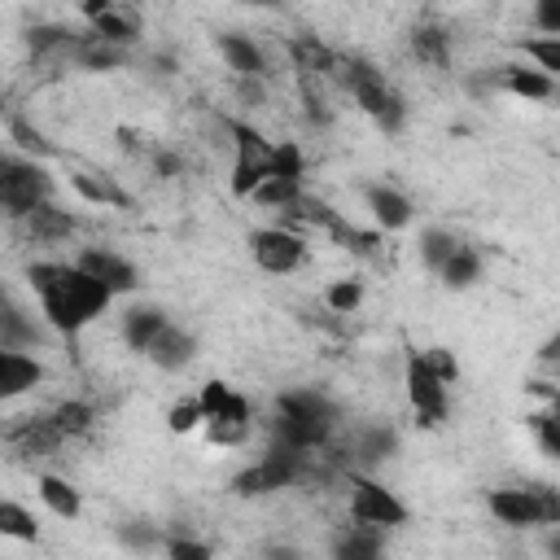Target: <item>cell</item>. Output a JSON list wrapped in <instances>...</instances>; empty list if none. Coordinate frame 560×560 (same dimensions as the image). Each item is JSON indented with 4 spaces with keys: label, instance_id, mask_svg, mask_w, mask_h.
Listing matches in <instances>:
<instances>
[{
    "label": "cell",
    "instance_id": "obj_35",
    "mask_svg": "<svg viewBox=\"0 0 560 560\" xmlns=\"http://www.w3.org/2000/svg\"><path fill=\"white\" fill-rule=\"evenodd\" d=\"M35 341H39L35 324H26L13 302H4V315H0V350H22V346H35Z\"/></svg>",
    "mask_w": 560,
    "mask_h": 560
},
{
    "label": "cell",
    "instance_id": "obj_4",
    "mask_svg": "<svg viewBox=\"0 0 560 560\" xmlns=\"http://www.w3.org/2000/svg\"><path fill=\"white\" fill-rule=\"evenodd\" d=\"M306 477H311V455L276 442L258 464H249V468H241V472L232 477V494L258 499V494L289 490V486H298V481H306Z\"/></svg>",
    "mask_w": 560,
    "mask_h": 560
},
{
    "label": "cell",
    "instance_id": "obj_46",
    "mask_svg": "<svg viewBox=\"0 0 560 560\" xmlns=\"http://www.w3.org/2000/svg\"><path fill=\"white\" fill-rule=\"evenodd\" d=\"M529 494H534L538 521H542V525H560V490L547 486V481H529Z\"/></svg>",
    "mask_w": 560,
    "mask_h": 560
},
{
    "label": "cell",
    "instance_id": "obj_44",
    "mask_svg": "<svg viewBox=\"0 0 560 560\" xmlns=\"http://www.w3.org/2000/svg\"><path fill=\"white\" fill-rule=\"evenodd\" d=\"M420 359L429 363V372H433L442 385H455V381H459V363H455V354H451L446 346H429V350H420Z\"/></svg>",
    "mask_w": 560,
    "mask_h": 560
},
{
    "label": "cell",
    "instance_id": "obj_40",
    "mask_svg": "<svg viewBox=\"0 0 560 560\" xmlns=\"http://www.w3.org/2000/svg\"><path fill=\"white\" fill-rule=\"evenodd\" d=\"M271 175L276 179H289V184H302L306 175V162H302V149L293 140H280L276 153H271Z\"/></svg>",
    "mask_w": 560,
    "mask_h": 560
},
{
    "label": "cell",
    "instance_id": "obj_41",
    "mask_svg": "<svg viewBox=\"0 0 560 560\" xmlns=\"http://www.w3.org/2000/svg\"><path fill=\"white\" fill-rule=\"evenodd\" d=\"M328 236H332L341 249H354V254H372L376 241H381V232H363V228H354V223L341 219V214H337V223L328 228Z\"/></svg>",
    "mask_w": 560,
    "mask_h": 560
},
{
    "label": "cell",
    "instance_id": "obj_52",
    "mask_svg": "<svg viewBox=\"0 0 560 560\" xmlns=\"http://www.w3.org/2000/svg\"><path fill=\"white\" fill-rule=\"evenodd\" d=\"M547 551H551V560H560V529L547 538Z\"/></svg>",
    "mask_w": 560,
    "mask_h": 560
},
{
    "label": "cell",
    "instance_id": "obj_28",
    "mask_svg": "<svg viewBox=\"0 0 560 560\" xmlns=\"http://www.w3.org/2000/svg\"><path fill=\"white\" fill-rule=\"evenodd\" d=\"M455 254H459V236L455 232H446V228H424L420 232V262L429 271H442Z\"/></svg>",
    "mask_w": 560,
    "mask_h": 560
},
{
    "label": "cell",
    "instance_id": "obj_25",
    "mask_svg": "<svg viewBox=\"0 0 560 560\" xmlns=\"http://www.w3.org/2000/svg\"><path fill=\"white\" fill-rule=\"evenodd\" d=\"M39 499L48 503V512L52 516H61V521H74L79 512H83V499H79V490L66 481V477H52V472H39Z\"/></svg>",
    "mask_w": 560,
    "mask_h": 560
},
{
    "label": "cell",
    "instance_id": "obj_39",
    "mask_svg": "<svg viewBox=\"0 0 560 560\" xmlns=\"http://www.w3.org/2000/svg\"><path fill=\"white\" fill-rule=\"evenodd\" d=\"M9 140H13L26 158H52V144L44 140V131H39V127H31L26 118H9Z\"/></svg>",
    "mask_w": 560,
    "mask_h": 560
},
{
    "label": "cell",
    "instance_id": "obj_23",
    "mask_svg": "<svg viewBox=\"0 0 560 560\" xmlns=\"http://www.w3.org/2000/svg\"><path fill=\"white\" fill-rule=\"evenodd\" d=\"M79 66H88V70H118L127 57H131V48H118V44H109V39H101V35H79V44H74V52H70Z\"/></svg>",
    "mask_w": 560,
    "mask_h": 560
},
{
    "label": "cell",
    "instance_id": "obj_33",
    "mask_svg": "<svg viewBox=\"0 0 560 560\" xmlns=\"http://www.w3.org/2000/svg\"><path fill=\"white\" fill-rule=\"evenodd\" d=\"M271 179V162H254V158H236L232 162V197H254L262 184Z\"/></svg>",
    "mask_w": 560,
    "mask_h": 560
},
{
    "label": "cell",
    "instance_id": "obj_12",
    "mask_svg": "<svg viewBox=\"0 0 560 560\" xmlns=\"http://www.w3.org/2000/svg\"><path fill=\"white\" fill-rule=\"evenodd\" d=\"M363 201L372 210L376 232H402L411 223V201L398 188H389V184H368L363 188Z\"/></svg>",
    "mask_w": 560,
    "mask_h": 560
},
{
    "label": "cell",
    "instance_id": "obj_11",
    "mask_svg": "<svg viewBox=\"0 0 560 560\" xmlns=\"http://www.w3.org/2000/svg\"><path fill=\"white\" fill-rule=\"evenodd\" d=\"M214 48L228 61V70H236V79H267V57L249 35L223 31V35H214Z\"/></svg>",
    "mask_w": 560,
    "mask_h": 560
},
{
    "label": "cell",
    "instance_id": "obj_15",
    "mask_svg": "<svg viewBox=\"0 0 560 560\" xmlns=\"http://www.w3.org/2000/svg\"><path fill=\"white\" fill-rule=\"evenodd\" d=\"M192 359H197V337L179 324H166V332L149 346V363L162 372H184Z\"/></svg>",
    "mask_w": 560,
    "mask_h": 560
},
{
    "label": "cell",
    "instance_id": "obj_49",
    "mask_svg": "<svg viewBox=\"0 0 560 560\" xmlns=\"http://www.w3.org/2000/svg\"><path fill=\"white\" fill-rule=\"evenodd\" d=\"M179 166H184V162H179L175 153H166V149H158V153H153V171H158L162 179H175V175H179Z\"/></svg>",
    "mask_w": 560,
    "mask_h": 560
},
{
    "label": "cell",
    "instance_id": "obj_16",
    "mask_svg": "<svg viewBox=\"0 0 560 560\" xmlns=\"http://www.w3.org/2000/svg\"><path fill=\"white\" fill-rule=\"evenodd\" d=\"M166 311L162 306H153V302H144V306H131L127 315H122V341L136 350V354H149V346L166 332Z\"/></svg>",
    "mask_w": 560,
    "mask_h": 560
},
{
    "label": "cell",
    "instance_id": "obj_45",
    "mask_svg": "<svg viewBox=\"0 0 560 560\" xmlns=\"http://www.w3.org/2000/svg\"><path fill=\"white\" fill-rule=\"evenodd\" d=\"M166 424H171V433H192L197 424H206V411H201L197 398H184V402H175L166 411Z\"/></svg>",
    "mask_w": 560,
    "mask_h": 560
},
{
    "label": "cell",
    "instance_id": "obj_32",
    "mask_svg": "<svg viewBox=\"0 0 560 560\" xmlns=\"http://www.w3.org/2000/svg\"><path fill=\"white\" fill-rule=\"evenodd\" d=\"M48 416H52V424H57L66 438H79V433H88V429H92V420H96L92 402H83V398H66V402H57Z\"/></svg>",
    "mask_w": 560,
    "mask_h": 560
},
{
    "label": "cell",
    "instance_id": "obj_17",
    "mask_svg": "<svg viewBox=\"0 0 560 560\" xmlns=\"http://www.w3.org/2000/svg\"><path fill=\"white\" fill-rule=\"evenodd\" d=\"M276 416H298V420H319V424H337V407L328 394L302 385V389H284L276 398Z\"/></svg>",
    "mask_w": 560,
    "mask_h": 560
},
{
    "label": "cell",
    "instance_id": "obj_7",
    "mask_svg": "<svg viewBox=\"0 0 560 560\" xmlns=\"http://www.w3.org/2000/svg\"><path fill=\"white\" fill-rule=\"evenodd\" d=\"M402 381H407V402H411L416 420H420L424 429H438V424L446 420V385L429 372V363L420 359V350L407 354V372H402Z\"/></svg>",
    "mask_w": 560,
    "mask_h": 560
},
{
    "label": "cell",
    "instance_id": "obj_30",
    "mask_svg": "<svg viewBox=\"0 0 560 560\" xmlns=\"http://www.w3.org/2000/svg\"><path fill=\"white\" fill-rule=\"evenodd\" d=\"M26 44L35 57H48V52H74L79 35L70 26H57V22H44V26H31L26 31Z\"/></svg>",
    "mask_w": 560,
    "mask_h": 560
},
{
    "label": "cell",
    "instance_id": "obj_26",
    "mask_svg": "<svg viewBox=\"0 0 560 560\" xmlns=\"http://www.w3.org/2000/svg\"><path fill=\"white\" fill-rule=\"evenodd\" d=\"M534 394H547V398H551V407H547V411L529 416L534 438H538V446H542L551 459H560V394H556L551 385H542V381H534Z\"/></svg>",
    "mask_w": 560,
    "mask_h": 560
},
{
    "label": "cell",
    "instance_id": "obj_10",
    "mask_svg": "<svg viewBox=\"0 0 560 560\" xmlns=\"http://www.w3.org/2000/svg\"><path fill=\"white\" fill-rule=\"evenodd\" d=\"M249 429H254V411H249V402H245L241 394H236L223 411L206 416V442H210V446H245Z\"/></svg>",
    "mask_w": 560,
    "mask_h": 560
},
{
    "label": "cell",
    "instance_id": "obj_2",
    "mask_svg": "<svg viewBox=\"0 0 560 560\" xmlns=\"http://www.w3.org/2000/svg\"><path fill=\"white\" fill-rule=\"evenodd\" d=\"M341 83H346V92L354 96V105L381 127V131H402V122H407V101L389 88V79L368 61V57H359V52H350V57H341Z\"/></svg>",
    "mask_w": 560,
    "mask_h": 560
},
{
    "label": "cell",
    "instance_id": "obj_8",
    "mask_svg": "<svg viewBox=\"0 0 560 560\" xmlns=\"http://www.w3.org/2000/svg\"><path fill=\"white\" fill-rule=\"evenodd\" d=\"M74 262H79L92 280H101L114 298H118V293H131V289L140 284V271H136L122 254H114V249H83Z\"/></svg>",
    "mask_w": 560,
    "mask_h": 560
},
{
    "label": "cell",
    "instance_id": "obj_3",
    "mask_svg": "<svg viewBox=\"0 0 560 560\" xmlns=\"http://www.w3.org/2000/svg\"><path fill=\"white\" fill-rule=\"evenodd\" d=\"M48 201H52V175L35 158L4 153V162H0V206H4V214L26 223Z\"/></svg>",
    "mask_w": 560,
    "mask_h": 560
},
{
    "label": "cell",
    "instance_id": "obj_13",
    "mask_svg": "<svg viewBox=\"0 0 560 560\" xmlns=\"http://www.w3.org/2000/svg\"><path fill=\"white\" fill-rule=\"evenodd\" d=\"M332 560H385V529L381 525H346L332 538Z\"/></svg>",
    "mask_w": 560,
    "mask_h": 560
},
{
    "label": "cell",
    "instance_id": "obj_21",
    "mask_svg": "<svg viewBox=\"0 0 560 560\" xmlns=\"http://www.w3.org/2000/svg\"><path fill=\"white\" fill-rule=\"evenodd\" d=\"M411 52H416V61H424L433 70H446L451 66V31L442 22H420L411 31Z\"/></svg>",
    "mask_w": 560,
    "mask_h": 560
},
{
    "label": "cell",
    "instance_id": "obj_29",
    "mask_svg": "<svg viewBox=\"0 0 560 560\" xmlns=\"http://www.w3.org/2000/svg\"><path fill=\"white\" fill-rule=\"evenodd\" d=\"M223 127L232 131V140H236V158H254V162H271V153H276V144L258 131V127H249L245 118H223Z\"/></svg>",
    "mask_w": 560,
    "mask_h": 560
},
{
    "label": "cell",
    "instance_id": "obj_19",
    "mask_svg": "<svg viewBox=\"0 0 560 560\" xmlns=\"http://www.w3.org/2000/svg\"><path fill=\"white\" fill-rule=\"evenodd\" d=\"M44 381V368L22 350H0V398H18Z\"/></svg>",
    "mask_w": 560,
    "mask_h": 560
},
{
    "label": "cell",
    "instance_id": "obj_51",
    "mask_svg": "<svg viewBox=\"0 0 560 560\" xmlns=\"http://www.w3.org/2000/svg\"><path fill=\"white\" fill-rule=\"evenodd\" d=\"M538 359H542V363H560V328L538 346Z\"/></svg>",
    "mask_w": 560,
    "mask_h": 560
},
{
    "label": "cell",
    "instance_id": "obj_43",
    "mask_svg": "<svg viewBox=\"0 0 560 560\" xmlns=\"http://www.w3.org/2000/svg\"><path fill=\"white\" fill-rule=\"evenodd\" d=\"M521 52L534 57L542 74H560V39H547V35H538V39H521Z\"/></svg>",
    "mask_w": 560,
    "mask_h": 560
},
{
    "label": "cell",
    "instance_id": "obj_42",
    "mask_svg": "<svg viewBox=\"0 0 560 560\" xmlns=\"http://www.w3.org/2000/svg\"><path fill=\"white\" fill-rule=\"evenodd\" d=\"M118 542H122V547H131V551H153L158 542L166 547L162 529H158V525H149V521H122V525H118Z\"/></svg>",
    "mask_w": 560,
    "mask_h": 560
},
{
    "label": "cell",
    "instance_id": "obj_22",
    "mask_svg": "<svg viewBox=\"0 0 560 560\" xmlns=\"http://www.w3.org/2000/svg\"><path fill=\"white\" fill-rule=\"evenodd\" d=\"M70 188L83 197V201H92V206H114V210H131V197L114 184V179H105V175H92V171H70Z\"/></svg>",
    "mask_w": 560,
    "mask_h": 560
},
{
    "label": "cell",
    "instance_id": "obj_5",
    "mask_svg": "<svg viewBox=\"0 0 560 560\" xmlns=\"http://www.w3.org/2000/svg\"><path fill=\"white\" fill-rule=\"evenodd\" d=\"M350 516L363 521V525H381V529H394V525H407V503L385 490L381 481L363 477V472H350Z\"/></svg>",
    "mask_w": 560,
    "mask_h": 560
},
{
    "label": "cell",
    "instance_id": "obj_31",
    "mask_svg": "<svg viewBox=\"0 0 560 560\" xmlns=\"http://www.w3.org/2000/svg\"><path fill=\"white\" fill-rule=\"evenodd\" d=\"M394 451H398V433L385 429V424H372V429H363V433L354 438V455H359L363 464H381V459H389Z\"/></svg>",
    "mask_w": 560,
    "mask_h": 560
},
{
    "label": "cell",
    "instance_id": "obj_36",
    "mask_svg": "<svg viewBox=\"0 0 560 560\" xmlns=\"http://www.w3.org/2000/svg\"><path fill=\"white\" fill-rule=\"evenodd\" d=\"M324 306L332 311V315H354L359 306H363V280H332L328 289H324Z\"/></svg>",
    "mask_w": 560,
    "mask_h": 560
},
{
    "label": "cell",
    "instance_id": "obj_37",
    "mask_svg": "<svg viewBox=\"0 0 560 560\" xmlns=\"http://www.w3.org/2000/svg\"><path fill=\"white\" fill-rule=\"evenodd\" d=\"M0 534L22 538V542H35V538H39V525H35V516H31L22 503L4 499V503H0Z\"/></svg>",
    "mask_w": 560,
    "mask_h": 560
},
{
    "label": "cell",
    "instance_id": "obj_47",
    "mask_svg": "<svg viewBox=\"0 0 560 560\" xmlns=\"http://www.w3.org/2000/svg\"><path fill=\"white\" fill-rule=\"evenodd\" d=\"M166 560H210V547L192 534H171L166 538Z\"/></svg>",
    "mask_w": 560,
    "mask_h": 560
},
{
    "label": "cell",
    "instance_id": "obj_9",
    "mask_svg": "<svg viewBox=\"0 0 560 560\" xmlns=\"http://www.w3.org/2000/svg\"><path fill=\"white\" fill-rule=\"evenodd\" d=\"M79 13L92 22V35H101V39H109V44H118V48H136V44H140V22H136L131 13H122L118 4L92 0V4H83Z\"/></svg>",
    "mask_w": 560,
    "mask_h": 560
},
{
    "label": "cell",
    "instance_id": "obj_34",
    "mask_svg": "<svg viewBox=\"0 0 560 560\" xmlns=\"http://www.w3.org/2000/svg\"><path fill=\"white\" fill-rule=\"evenodd\" d=\"M438 276H442L446 289H468V284H477V276H481V254L468 249V245H459V254H455Z\"/></svg>",
    "mask_w": 560,
    "mask_h": 560
},
{
    "label": "cell",
    "instance_id": "obj_1",
    "mask_svg": "<svg viewBox=\"0 0 560 560\" xmlns=\"http://www.w3.org/2000/svg\"><path fill=\"white\" fill-rule=\"evenodd\" d=\"M26 280H31L35 298H39L44 319L57 332H66V337L79 332V328H88L114 302V293L101 280H92L79 262H31L26 267Z\"/></svg>",
    "mask_w": 560,
    "mask_h": 560
},
{
    "label": "cell",
    "instance_id": "obj_50",
    "mask_svg": "<svg viewBox=\"0 0 560 560\" xmlns=\"http://www.w3.org/2000/svg\"><path fill=\"white\" fill-rule=\"evenodd\" d=\"M262 560H302V551L289 547V542H271V547L262 551Z\"/></svg>",
    "mask_w": 560,
    "mask_h": 560
},
{
    "label": "cell",
    "instance_id": "obj_20",
    "mask_svg": "<svg viewBox=\"0 0 560 560\" xmlns=\"http://www.w3.org/2000/svg\"><path fill=\"white\" fill-rule=\"evenodd\" d=\"M61 442H66V433L52 424V416H31L22 429L9 433V446H13L18 455H48V451H57Z\"/></svg>",
    "mask_w": 560,
    "mask_h": 560
},
{
    "label": "cell",
    "instance_id": "obj_24",
    "mask_svg": "<svg viewBox=\"0 0 560 560\" xmlns=\"http://www.w3.org/2000/svg\"><path fill=\"white\" fill-rule=\"evenodd\" d=\"M74 228H79V219H74V214H66V210H57L52 201H48V206H39V210L26 219V236H31V241H39V245L66 241Z\"/></svg>",
    "mask_w": 560,
    "mask_h": 560
},
{
    "label": "cell",
    "instance_id": "obj_48",
    "mask_svg": "<svg viewBox=\"0 0 560 560\" xmlns=\"http://www.w3.org/2000/svg\"><path fill=\"white\" fill-rule=\"evenodd\" d=\"M534 26H538L547 39H560V0H538V4H534Z\"/></svg>",
    "mask_w": 560,
    "mask_h": 560
},
{
    "label": "cell",
    "instance_id": "obj_6",
    "mask_svg": "<svg viewBox=\"0 0 560 560\" xmlns=\"http://www.w3.org/2000/svg\"><path fill=\"white\" fill-rule=\"evenodd\" d=\"M249 254L262 271L271 276H284V271H298L302 258H306V241L293 232V228H254L249 232Z\"/></svg>",
    "mask_w": 560,
    "mask_h": 560
},
{
    "label": "cell",
    "instance_id": "obj_18",
    "mask_svg": "<svg viewBox=\"0 0 560 560\" xmlns=\"http://www.w3.org/2000/svg\"><path fill=\"white\" fill-rule=\"evenodd\" d=\"M490 516L512 525V529H525V525H542L538 521V508H534V494L529 486H512V490H490Z\"/></svg>",
    "mask_w": 560,
    "mask_h": 560
},
{
    "label": "cell",
    "instance_id": "obj_14",
    "mask_svg": "<svg viewBox=\"0 0 560 560\" xmlns=\"http://www.w3.org/2000/svg\"><path fill=\"white\" fill-rule=\"evenodd\" d=\"M289 57L298 61L302 79H324V74L341 79V52H332V48L319 44L315 35H293V39H289Z\"/></svg>",
    "mask_w": 560,
    "mask_h": 560
},
{
    "label": "cell",
    "instance_id": "obj_38",
    "mask_svg": "<svg viewBox=\"0 0 560 560\" xmlns=\"http://www.w3.org/2000/svg\"><path fill=\"white\" fill-rule=\"evenodd\" d=\"M302 197H306V192H302V184H289V179H276V175L254 192V201H258V206H267V210H293Z\"/></svg>",
    "mask_w": 560,
    "mask_h": 560
},
{
    "label": "cell",
    "instance_id": "obj_27",
    "mask_svg": "<svg viewBox=\"0 0 560 560\" xmlns=\"http://www.w3.org/2000/svg\"><path fill=\"white\" fill-rule=\"evenodd\" d=\"M503 88H508L512 96H525V101H547V96L556 92L551 74L525 70V66H503Z\"/></svg>",
    "mask_w": 560,
    "mask_h": 560
}]
</instances>
